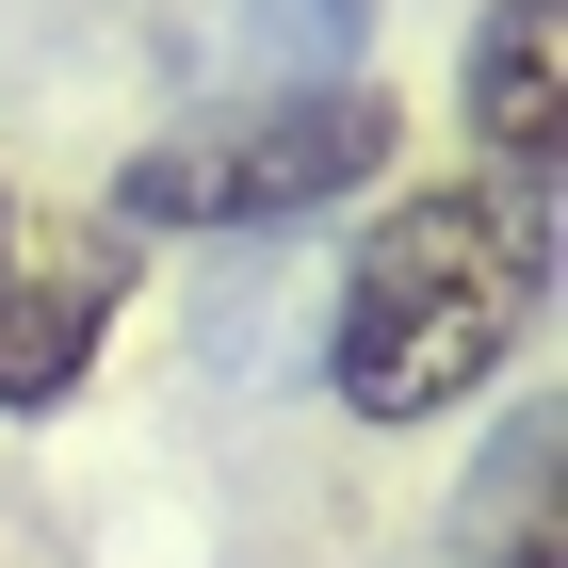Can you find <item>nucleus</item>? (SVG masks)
<instances>
[{
	"mask_svg": "<svg viewBox=\"0 0 568 568\" xmlns=\"http://www.w3.org/2000/svg\"><path fill=\"white\" fill-rule=\"evenodd\" d=\"M536 325V227L487 179H406L374 195V227L342 244L325 293V406L357 438H423L455 406L504 390V357Z\"/></svg>",
	"mask_w": 568,
	"mask_h": 568,
	"instance_id": "1",
	"label": "nucleus"
},
{
	"mask_svg": "<svg viewBox=\"0 0 568 568\" xmlns=\"http://www.w3.org/2000/svg\"><path fill=\"white\" fill-rule=\"evenodd\" d=\"M406 114L374 82H276V98H227V114H179V131L131 146V227H293L357 179H390Z\"/></svg>",
	"mask_w": 568,
	"mask_h": 568,
	"instance_id": "2",
	"label": "nucleus"
},
{
	"mask_svg": "<svg viewBox=\"0 0 568 568\" xmlns=\"http://www.w3.org/2000/svg\"><path fill=\"white\" fill-rule=\"evenodd\" d=\"M455 114H471L487 195H504L520 227H552V179H568V0H487Z\"/></svg>",
	"mask_w": 568,
	"mask_h": 568,
	"instance_id": "3",
	"label": "nucleus"
},
{
	"mask_svg": "<svg viewBox=\"0 0 568 568\" xmlns=\"http://www.w3.org/2000/svg\"><path fill=\"white\" fill-rule=\"evenodd\" d=\"M114 308H131V227H17V261H0V406L33 423V406H65L98 374V342H114Z\"/></svg>",
	"mask_w": 568,
	"mask_h": 568,
	"instance_id": "4",
	"label": "nucleus"
},
{
	"mask_svg": "<svg viewBox=\"0 0 568 568\" xmlns=\"http://www.w3.org/2000/svg\"><path fill=\"white\" fill-rule=\"evenodd\" d=\"M487 568H568L552 552V423H520V455H504V536H487Z\"/></svg>",
	"mask_w": 568,
	"mask_h": 568,
	"instance_id": "5",
	"label": "nucleus"
},
{
	"mask_svg": "<svg viewBox=\"0 0 568 568\" xmlns=\"http://www.w3.org/2000/svg\"><path fill=\"white\" fill-rule=\"evenodd\" d=\"M0 261H17V179H0Z\"/></svg>",
	"mask_w": 568,
	"mask_h": 568,
	"instance_id": "6",
	"label": "nucleus"
}]
</instances>
